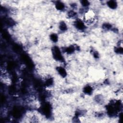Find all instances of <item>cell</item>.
<instances>
[{
  "label": "cell",
  "instance_id": "7a4b0ae2",
  "mask_svg": "<svg viewBox=\"0 0 123 123\" xmlns=\"http://www.w3.org/2000/svg\"><path fill=\"white\" fill-rule=\"evenodd\" d=\"M74 27L79 30H83L86 28V24L83 20L76 19L74 22Z\"/></svg>",
  "mask_w": 123,
  "mask_h": 123
},
{
  "label": "cell",
  "instance_id": "8992f818",
  "mask_svg": "<svg viewBox=\"0 0 123 123\" xmlns=\"http://www.w3.org/2000/svg\"><path fill=\"white\" fill-rule=\"evenodd\" d=\"M83 92L87 95H91L93 92V88L90 85L86 86L83 89Z\"/></svg>",
  "mask_w": 123,
  "mask_h": 123
},
{
  "label": "cell",
  "instance_id": "30bf717a",
  "mask_svg": "<svg viewBox=\"0 0 123 123\" xmlns=\"http://www.w3.org/2000/svg\"><path fill=\"white\" fill-rule=\"evenodd\" d=\"M80 3L82 6L84 8H88L90 5V2L88 1H80Z\"/></svg>",
  "mask_w": 123,
  "mask_h": 123
},
{
  "label": "cell",
  "instance_id": "8fae6325",
  "mask_svg": "<svg viewBox=\"0 0 123 123\" xmlns=\"http://www.w3.org/2000/svg\"><path fill=\"white\" fill-rule=\"evenodd\" d=\"M112 25L109 23H105L103 25V28L105 30H109L112 28Z\"/></svg>",
  "mask_w": 123,
  "mask_h": 123
},
{
  "label": "cell",
  "instance_id": "5b68a950",
  "mask_svg": "<svg viewBox=\"0 0 123 123\" xmlns=\"http://www.w3.org/2000/svg\"><path fill=\"white\" fill-rule=\"evenodd\" d=\"M107 6L112 9H116L117 6V4L116 1H109L107 2Z\"/></svg>",
  "mask_w": 123,
  "mask_h": 123
},
{
  "label": "cell",
  "instance_id": "6da1fadb",
  "mask_svg": "<svg viewBox=\"0 0 123 123\" xmlns=\"http://www.w3.org/2000/svg\"><path fill=\"white\" fill-rule=\"evenodd\" d=\"M52 53L53 58L57 61H63L64 57L62 52L58 46H54L52 49Z\"/></svg>",
  "mask_w": 123,
  "mask_h": 123
},
{
  "label": "cell",
  "instance_id": "7c38bea8",
  "mask_svg": "<svg viewBox=\"0 0 123 123\" xmlns=\"http://www.w3.org/2000/svg\"><path fill=\"white\" fill-rule=\"evenodd\" d=\"M116 52L117 53H123V49L121 47H118L115 50Z\"/></svg>",
  "mask_w": 123,
  "mask_h": 123
},
{
  "label": "cell",
  "instance_id": "ba28073f",
  "mask_svg": "<svg viewBox=\"0 0 123 123\" xmlns=\"http://www.w3.org/2000/svg\"><path fill=\"white\" fill-rule=\"evenodd\" d=\"M50 39L54 43H56L58 41V36L55 33H52L50 35Z\"/></svg>",
  "mask_w": 123,
  "mask_h": 123
},
{
  "label": "cell",
  "instance_id": "52a82bcc",
  "mask_svg": "<svg viewBox=\"0 0 123 123\" xmlns=\"http://www.w3.org/2000/svg\"><path fill=\"white\" fill-rule=\"evenodd\" d=\"M59 28L61 31H66L67 29V26L66 24L64 21L61 22L59 25Z\"/></svg>",
  "mask_w": 123,
  "mask_h": 123
},
{
  "label": "cell",
  "instance_id": "9c48e42d",
  "mask_svg": "<svg viewBox=\"0 0 123 123\" xmlns=\"http://www.w3.org/2000/svg\"><path fill=\"white\" fill-rule=\"evenodd\" d=\"M76 15H77V13L75 12V11L73 9L71 10H70L67 13V16L70 18H74L76 16Z\"/></svg>",
  "mask_w": 123,
  "mask_h": 123
},
{
  "label": "cell",
  "instance_id": "277c9868",
  "mask_svg": "<svg viewBox=\"0 0 123 123\" xmlns=\"http://www.w3.org/2000/svg\"><path fill=\"white\" fill-rule=\"evenodd\" d=\"M55 7L58 11H63L65 8V5L64 3L60 1H57L55 4Z\"/></svg>",
  "mask_w": 123,
  "mask_h": 123
},
{
  "label": "cell",
  "instance_id": "3957f363",
  "mask_svg": "<svg viewBox=\"0 0 123 123\" xmlns=\"http://www.w3.org/2000/svg\"><path fill=\"white\" fill-rule=\"evenodd\" d=\"M57 71L59 75L62 77H65L66 76L67 72L64 68L62 66H58L57 67Z\"/></svg>",
  "mask_w": 123,
  "mask_h": 123
}]
</instances>
